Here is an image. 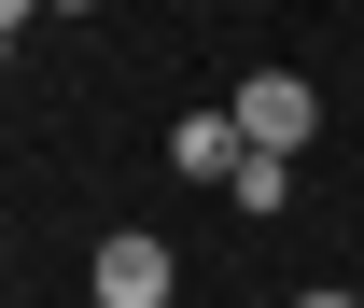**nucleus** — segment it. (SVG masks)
<instances>
[{"instance_id": "obj_1", "label": "nucleus", "mask_w": 364, "mask_h": 308, "mask_svg": "<svg viewBox=\"0 0 364 308\" xmlns=\"http://www.w3.org/2000/svg\"><path fill=\"white\" fill-rule=\"evenodd\" d=\"M85 280H98V308H182V266H168V238H154V224H112Z\"/></svg>"}, {"instance_id": "obj_2", "label": "nucleus", "mask_w": 364, "mask_h": 308, "mask_svg": "<svg viewBox=\"0 0 364 308\" xmlns=\"http://www.w3.org/2000/svg\"><path fill=\"white\" fill-rule=\"evenodd\" d=\"M225 112H238V127H252V140H267V154H294V140L322 127V98H309V70H252V85H238Z\"/></svg>"}, {"instance_id": "obj_3", "label": "nucleus", "mask_w": 364, "mask_h": 308, "mask_svg": "<svg viewBox=\"0 0 364 308\" xmlns=\"http://www.w3.org/2000/svg\"><path fill=\"white\" fill-rule=\"evenodd\" d=\"M238 154H252L238 112H182V127H168V169H182V182H238Z\"/></svg>"}, {"instance_id": "obj_4", "label": "nucleus", "mask_w": 364, "mask_h": 308, "mask_svg": "<svg viewBox=\"0 0 364 308\" xmlns=\"http://www.w3.org/2000/svg\"><path fill=\"white\" fill-rule=\"evenodd\" d=\"M280 196H294V154H267V140H252V154H238V224H267Z\"/></svg>"}, {"instance_id": "obj_5", "label": "nucleus", "mask_w": 364, "mask_h": 308, "mask_svg": "<svg viewBox=\"0 0 364 308\" xmlns=\"http://www.w3.org/2000/svg\"><path fill=\"white\" fill-rule=\"evenodd\" d=\"M294 308H364V294H350V280H309V294H294Z\"/></svg>"}, {"instance_id": "obj_6", "label": "nucleus", "mask_w": 364, "mask_h": 308, "mask_svg": "<svg viewBox=\"0 0 364 308\" xmlns=\"http://www.w3.org/2000/svg\"><path fill=\"white\" fill-rule=\"evenodd\" d=\"M56 14H98V0H56Z\"/></svg>"}]
</instances>
